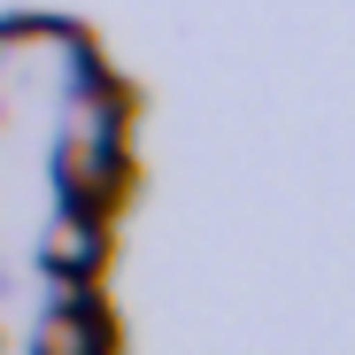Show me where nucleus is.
<instances>
[{"label":"nucleus","mask_w":355,"mask_h":355,"mask_svg":"<svg viewBox=\"0 0 355 355\" xmlns=\"http://www.w3.org/2000/svg\"><path fill=\"white\" fill-rule=\"evenodd\" d=\"M39 255H46V270H101V263H108V216L62 201V216L46 224Z\"/></svg>","instance_id":"2"},{"label":"nucleus","mask_w":355,"mask_h":355,"mask_svg":"<svg viewBox=\"0 0 355 355\" xmlns=\"http://www.w3.org/2000/svg\"><path fill=\"white\" fill-rule=\"evenodd\" d=\"M62 139H85V147H132V93L124 85H78L70 101V132Z\"/></svg>","instance_id":"3"},{"label":"nucleus","mask_w":355,"mask_h":355,"mask_svg":"<svg viewBox=\"0 0 355 355\" xmlns=\"http://www.w3.org/2000/svg\"><path fill=\"white\" fill-rule=\"evenodd\" d=\"M31 355H116L108 309H46L31 332Z\"/></svg>","instance_id":"4"},{"label":"nucleus","mask_w":355,"mask_h":355,"mask_svg":"<svg viewBox=\"0 0 355 355\" xmlns=\"http://www.w3.org/2000/svg\"><path fill=\"white\" fill-rule=\"evenodd\" d=\"M54 178H62V201H78V209H93V216H116V209L139 193V162H132V147H85V139H62Z\"/></svg>","instance_id":"1"}]
</instances>
